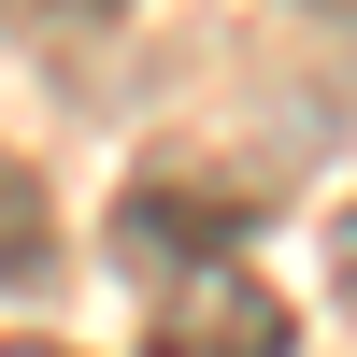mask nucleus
I'll return each instance as SVG.
<instances>
[{
	"mask_svg": "<svg viewBox=\"0 0 357 357\" xmlns=\"http://www.w3.org/2000/svg\"><path fill=\"white\" fill-rule=\"evenodd\" d=\"M143 357H301V314L243 272H186L158 301V329H143Z\"/></svg>",
	"mask_w": 357,
	"mask_h": 357,
	"instance_id": "obj_1",
	"label": "nucleus"
},
{
	"mask_svg": "<svg viewBox=\"0 0 357 357\" xmlns=\"http://www.w3.org/2000/svg\"><path fill=\"white\" fill-rule=\"evenodd\" d=\"M243 229H257V200L243 186H200V172H158V186H143L129 200V215H114V243H129V257H186V243H243Z\"/></svg>",
	"mask_w": 357,
	"mask_h": 357,
	"instance_id": "obj_2",
	"label": "nucleus"
},
{
	"mask_svg": "<svg viewBox=\"0 0 357 357\" xmlns=\"http://www.w3.org/2000/svg\"><path fill=\"white\" fill-rule=\"evenodd\" d=\"M43 272H57V200H43V172L0 143V301H29Z\"/></svg>",
	"mask_w": 357,
	"mask_h": 357,
	"instance_id": "obj_3",
	"label": "nucleus"
},
{
	"mask_svg": "<svg viewBox=\"0 0 357 357\" xmlns=\"http://www.w3.org/2000/svg\"><path fill=\"white\" fill-rule=\"evenodd\" d=\"M329 286H343V301H357V200H343V215H329Z\"/></svg>",
	"mask_w": 357,
	"mask_h": 357,
	"instance_id": "obj_4",
	"label": "nucleus"
},
{
	"mask_svg": "<svg viewBox=\"0 0 357 357\" xmlns=\"http://www.w3.org/2000/svg\"><path fill=\"white\" fill-rule=\"evenodd\" d=\"M0 357H72V343H29V329H0Z\"/></svg>",
	"mask_w": 357,
	"mask_h": 357,
	"instance_id": "obj_5",
	"label": "nucleus"
},
{
	"mask_svg": "<svg viewBox=\"0 0 357 357\" xmlns=\"http://www.w3.org/2000/svg\"><path fill=\"white\" fill-rule=\"evenodd\" d=\"M72 15H129V0H72Z\"/></svg>",
	"mask_w": 357,
	"mask_h": 357,
	"instance_id": "obj_6",
	"label": "nucleus"
}]
</instances>
